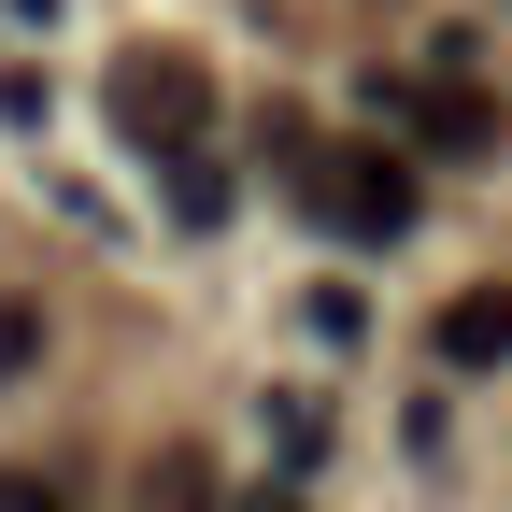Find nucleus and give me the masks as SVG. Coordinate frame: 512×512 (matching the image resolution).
Instances as JSON below:
<instances>
[{
	"instance_id": "f257e3e1",
	"label": "nucleus",
	"mask_w": 512,
	"mask_h": 512,
	"mask_svg": "<svg viewBox=\"0 0 512 512\" xmlns=\"http://www.w3.org/2000/svg\"><path fill=\"white\" fill-rule=\"evenodd\" d=\"M299 200L328 214L342 242H399V228L427 214V185H413L399 143H328V157H299Z\"/></svg>"
},
{
	"instance_id": "f03ea898",
	"label": "nucleus",
	"mask_w": 512,
	"mask_h": 512,
	"mask_svg": "<svg viewBox=\"0 0 512 512\" xmlns=\"http://www.w3.org/2000/svg\"><path fill=\"white\" fill-rule=\"evenodd\" d=\"M114 128H128V143H200V128H214V72H200V57H171V43H143V57H114Z\"/></svg>"
},
{
	"instance_id": "7ed1b4c3",
	"label": "nucleus",
	"mask_w": 512,
	"mask_h": 512,
	"mask_svg": "<svg viewBox=\"0 0 512 512\" xmlns=\"http://www.w3.org/2000/svg\"><path fill=\"white\" fill-rule=\"evenodd\" d=\"M370 114H384V128H413L427 157H498V100L470 86V57H441L427 86H370Z\"/></svg>"
},
{
	"instance_id": "20e7f679",
	"label": "nucleus",
	"mask_w": 512,
	"mask_h": 512,
	"mask_svg": "<svg viewBox=\"0 0 512 512\" xmlns=\"http://www.w3.org/2000/svg\"><path fill=\"white\" fill-rule=\"evenodd\" d=\"M441 370H512V285H456L441 299Z\"/></svg>"
},
{
	"instance_id": "39448f33",
	"label": "nucleus",
	"mask_w": 512,
	"mask_h": 512,
	"mask_svg": "<svg viewBox=\"0 0 512 512\" xmlns=\"http://www.w3.org/2000/svg\"><path fill=\"white\" fill-rule=\"evenodd\" d=\"M143 512H214V456L200 441H157L143 456Z\"/></svg>"
},
{
	"instance_id": "423d86ee",
	"label": "nucleus",
	"mask_w": 512,
	"mask_h": 512,
	"mask_svg": "<svg viewBox=\"0 0 512 512\" xmlns=\"http://www.w3.org/2000/svg\"><path fill=\"white\" fill-rule=\"evenodd\" d=\"M171 214H185V228L228 214V157H214V143H171Z\"/></svg>"
},
{
	"instance_id": "0eeeda50",
	"label": "nucleus",
	"mask_w": 512,
	"mask_h": 512,
	"mask_svg": "<svg viewBox=\"0 0 512 512\" xmlns=\"http://www.w3.org/2000/svg\"><path fill=\"white\" fill-rule=\"evenodd\" d=\"M43 370V299H0V384Z\"/></svg>"
},
{
	"instance_id": "6e6552de",
	"label": "nucleus",
	"mask_w": 512,
	"mask_h": 512,
	"mask_svg": "<svg viewBox=\"0 0 512 512\" xmlns=\"http://www.w3.org/2000/svg\"><path fill=\"white\" fill-rule=\"evenodd\" d=\"M0 512H72V498H57L43 470H0Z\"/></svg>"
},
{
	"instance_id": "1a4fd4ad",
	"label": "nucleus",
	"mask_w": 512,
	"mask_h": 512,
	"mask_svg": "<svg viewBox=\"0 0 512 512\" xmlns=\"http://www.w3.org/2000/svg\"><path fill=\"white\" fill-rule=\"evenodd\" d=\"M242 512H313V498H242Z\"/></svg>"
}]
</instances>
